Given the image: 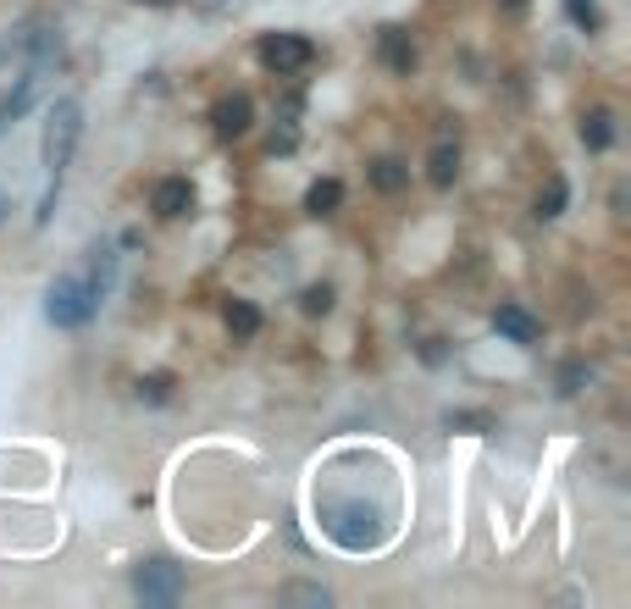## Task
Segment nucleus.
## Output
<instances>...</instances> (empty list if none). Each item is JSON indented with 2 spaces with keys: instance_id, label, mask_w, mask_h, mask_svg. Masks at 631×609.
<instances>
[{
  "instance_id": "4468645a",
  "label": "nucleus",
  "mask_w": 631,
  "mask_h": 609,
  "mask_svg": "<svg viewBox=\"0 0 631 609\" xmlns=\"http://www.w3.org/2000/svg\"><path fill=\"white\" fill-rule=\"evenodd\" d=\"M405 183H410V167L399 156H377V161H371V189H377V194H399Z\"/></svg>"
},
{
  "instance_id": "a211bd4d",
  "label": "nucleus",
  "mask_w": 631,
  "mask_h": 609,
  "mask_svg": "<svg viewBox=\"0 0 631 609\" xmlns=\"http://www.w3.org/2000/svg\"><path fill=\"white\" fill-rule=\"evenodd\" d=\"M565 17H571L582 34H598V0H565Z\"/></svg>"
},
{
  "instance_id": "f8f14e48",
  "label": "nucleus",
  "mask_w": 631,
  "mask_h": 609,
  "mask_svg": "<svg viewBox=\"0 0 631 609\" xmlns=\"http://www.w3.org/2000/svg\"><path fill=\"white\" fill-rule=\"evenodd\" d=\"M222 322H227V333L239 338V344H250V338L261 333V311H255L250 299H227V305H222Z\"/></svg>"
},
{
  "instance_id": "f3484780",
  "label": "nucleus",
  "mask_w": 631,
  "mask_h": 609,
  "mask_svg": "<svg viewBox=\"0 0 631 609\" xmlns=\"http://www.w3.org/2000/svg\"><path fill=\"white\" fill-rule=\"evenodd\" d=\"M587 383H593V366H587V360H565V366H560V394L565 399L582 394Z\"/></svg>"
},
{
  "instance_id": "f257e3e1",
  "label": "nucleus",
  "mask_w": 631,
  "mask_h": 609,
  "mask_svg": "<svg viewBox=\"0 0 631 609\" xmlns=\"http://www.w3.org/2000/svg\"><path fill=\"white\" fill-rule=\"evenodd\" d=\"M78 139H84V100L67 95L50 106L45 117V139H39V161H45V200H39L34 222L45 227L50 211H56V189H61V172L72 167V150H78Z\"/></svg>"
},
{
  "instance_id": "4be33fe9",
  "label": "nucleus",
  "mask_w": 631,
  "mask_h": 609,
  "mask_svg": "<svg viewBox=\"0 0 631 609\" xmlns=\"http://www.w3.org/2000/svg\"><path fill=\"white\" fill-rule=\"evenodd\" d=\"M139 6H167V0H139Z\"/></svg>"
},
{
  "instance_id": "6ab92c4d",
  "label": "nucleus",
  "mask_w": 631,
  "mask_h": 609,
  "mask_svg": "<svg viewBox=\"0 0 631 609\" xmlns=\"http://www.w3.org/2000/svg\"><path fill=\"white\" fill-rule=\"evenodd\" d=\"M299 311H305V316H327V311H333V288H327V283L305 288V294H299Z\"/></svg>"
},
{
  "instance_id": "423d86ee",
  "label": "nucleus",
  "mask_w": 631,
  "mask_h": 609,
  "mask_svg": "<svg viewBox=\"0 0 631 609\" xmlns=\"http://www.w3.org/2000/svg\"><path fill=\"white\" fill-rule=\"evenodd\" d=\"M250 122H255V100L244 95V89H233V95H222L211 106V128L222 133V139H244V133H250Z\"/></svg>"
},
{
  "instance_id": "dca6fc26",
  "label": "nucleus",
  "mask_w": 631,
  "mask_h": 609,
  "mask_svg": "<svg viewBox=\"0 0 631 609\" xmlns=\"http://www.w3.org/2000/svg\"><path fill=\"white\" fill-rule=\"evenodd\" d=\"M565 200H571V183L554 172V178L543 183V194H537V222H554V216H565Z\"/></svg>"
},
{
  "instance_id": "0eeeda50",
  "label": "nucleus",
  "mask_w": 631,
  "mask_h": 609,
  "mask_svg": "<svg viewBox=\"0 0 631 609\" xmlns=\"http://www.w3.org/2000/svg\"><path fill=\"white\" fill-rule=\"evenodd\" d=\"M150 211L161 216V222H178V216H189L194 211V183L178 178V172H172V178H161L150 189Z\"/></svg>"
},
{
  "instance_id": "9d476101",
  "label": "nucleus",
  "mask_w": 631,
  "mask_h": 609,
  "mask_svg": "<svg viewBox=\"0 0 631 609\" xmlns=\"http://www.w3.org/2000/svg\"><path fill=\"white\" fill-rule=\"evenodd\" d=\"M377 50H382V67L399 72V78H410V67H416V39H410L405 28H382Z\"/></svg>"
},
{
  "instance_id": "5701e85b",
  "label": "nucleus",
  "mask_w": 631,
  "mask_h": 609,
  "mask_svg": "<svg viewBox=\"0 0 631 609\" xmlns=\"http://www.w3.org/2000/svg\"><path fill=\"white\" fill-rule=\"evenodd\" d=\"M504 6H526V0H504Z\"/></svg>"
},
{
  "instance_id": "39448f33",
  "label": "nucleus",
  "mask_w": 631,
  "mask_h": 609,
  "mask_svg": "<svg viewBox=\"0 0 631 609\" xmlns=\"http://www.w3.org/2000/svg\"><path fill=\"white\" fill-rule=\"evenodd\" d=\"M133 593L144 604H178L183 598V565L172 560H139L133 565Z\"/></svg>"
},
{
  "instance_id": "ddd939ff",
  "label": "nucleus",
  "mask_w": 631,
  "mask_h": 609,
  "mask_svg": "<svg viewBox=\"0 0 631 609\" xmlns=\"http://www.w3.org/2000/svg\"><path fill=\"white\" fill-rule=\"evenodd\" d=\"M582 144L593 150V156H604L609 144H615V111H604V106H593L582 117Z\"/></svg>"
},
{
  "instance_id": "1a4fd4ad",
  "label": "nucleus",
  "mask_w": 631,
  "mask_h": 609,
  "mask_svg": "<svg viewBox=\"0 0 631 609\" xmlns=\"http://www.w3.org/2000/svg\"><path fill=\"white\" fill-rule=\"evenodd\" d=\"M39 84H45V61H39V67H28V72H23V78H17V89H12V95L0 100V133H6V128H12V122H17V117H23V111H28V106H34Z\"/></svg>"
},
{
  "instance_id": "20e7f679",
  "label": "nucleus",
  "mask_w": 631,
  "mask_h": 609,
  "mask_svg": "<svg viewBox=\"0 0 631 609\" xmlns=\"http://www.w3.org/2000/svg\"><path fill=\"white\" fill-rule=\"evenodd\" d=\"M255 56H261L266 72H277V78H294V72H305L310 61H316V45H310L305 34H261Z\"/></svg>"
},
{
  "instance_id": "2eb2a0df",
  "label": "nucleus",
  "mask_w": 631,
  "mask_h": 609,
  "mask_svg": "<svg viewBox=\"0 0 631 609\" xmlns=\"http://www.w3.org/2000/svg\"><path fill=\"white\" fill-rule=\"evenodd\" d=\"M338 205H344V183H338V178H316L305 189V211L310 216H333Z\"/></svg>"
},
{
  "instance_id": "9b49d317",
  "label": "nucleus",
  "mask_w": 631,
  "mask_h": 609,
  "mask_svg": "<svg viewBox=\"0 0 631 609\" xmlns=\"http://www.w3.org/2000/svg\"><path fill=\"white\" fill-rule=\"evenodd\" d=\"M427 178H432V189H454V178H460V144H454L449 133H438V144H432Z\"/></svg>"
},
{
  "instance_id": "f03ea898",
  "label": "nucleus",
  "mask_w": 631,
  "mask_h": 609,
  "mask_svg": "<svg viewBox=\"0 0 631 609\" xmlns=\"http://www.w3.org/2000/svg\"><path fill=\"white\" fill-rule=\"evenodd\" d=\"M322 526H327V538H333L338 549H349V554L377 549L382 532H388L382 510L366 504V499H322Z\"/></svg>"
},
{
  "instance_id": "7ed1b4c3",
  "label": "nucleus",
  "mask_w": 631,
  "mask_h": 609,
  "mask_svg": "<svg viewBox=\"0 0 631 609\" xmlns=\"http://www.w3.org/2000/svg\"><path fill=\"white\" fill-rule=\"evenodd\" d=\"M100 283L89 272H72V277H56L50 283V294H45V316H50V327H67V333H78V327H89L95 322V311H100Z\"/></svg>"
},
{
  "instance_id": "6e6552de",
  "label": "nucleus",
  "mask_w": 631,
  "mask_h": 609,
  "mask_svg": "<svg viewBox=\"0 0 631 609\" xmlns=\"http://www.w3.org/2000/svg\"><path fill=\"white\" fill-rule=\"evenodd\" d=\"M493 327H499L510 344H521V349H532L537 338H543V322H537L526 305H499V311H493Z\"/></svg>"
},
{
  "instance_id": "aec40b11",
  "label": "nucleus",
  "mask_w": 631,
  "mask_h": 609,
  "mask_svg": "<svg viewBox=\"0 0 631 609\" xmlns=\"http://www.w3.org/2000/svg\"><path fill=\"white\" fill-rule=\"evenodd\" d=\"M277 598H283V604H322V609L333 604V593H327V587H299V582H294V587H283Z\"/></svg>"
},
{
  "instance_id": "412c9836",
  "label": "nucleus",
  "mask_w": 631,
  "mask_h": 609,
  "mask_svg": "<svg viewBox=\"0 0 631 609\" xmlns=\"http://www.w3.org/2000/svg\"><path fill=\"white\" fill-rule=\"evenodd\" d=\"M172 394V377L167 371H155V377H139V399H150V405H161V399Z\"/></svg>"
}]
</instances>
